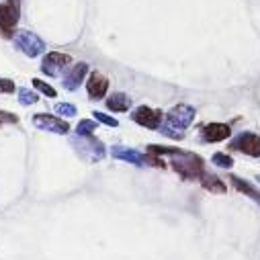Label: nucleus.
Returning a JSON list of instances; mask_svg holds the SVG:
<instances>
[{
    "mask_svg": "<svg viewBox=\"0 0 260 260\" xmlns=\"http://www.w3.org/2000/svg\"><path fill=\"white\" fill-rule=\"evenodd\" d=\"M148 152L154 156H170L172 158V168L184 178V180H197L203 174V160L192 154V152H182L176 148H166V146H148Z\"/></svg>",
    "mask_w": 260,
    "mask_h": 260,
    "instance_id": "obj_1",
    "label": "nucleus"
},
{
    "mask_svg": "<svg viewBox=\"0 0 260 260\" xmlns=\"http://www.w3.org/2000/svg\"><path fill=\"white\" fill-rule=\"evenodd\" d=\"M70 144L76 148V152L80 154V158H84L90 164L92 162H101L105 158V146L94 136H76Z\"/></svg>",
    "mask_w": 260,
    "mask_h": 260,
    "instance_id": "obj_2",
    "label": "nucleus"
},
{
    "mask_svg": "<svg viewBox=\"0 0 260 260\" xmlns=\"http://www.w3.org/2000/svg\"><path fill=\"white\" fill-rule=\"evenodd\" d=\"M19 17H21V0H7L5 5H0V35L5 39L13 37Z\"/></svg>",
    "mask_w": 260,
    "mask_h": 260,
    "instance_id": "obj_3",
    "label": "nucleus"
},
{
    "mask_svg": "<svg viewBox=\"0 0 260 260\" xmlns=\"http://www.w3.org/2000/svg\"><path fill=\"white\" fill-rule=\"evenodd\" d=\"M111 156L117 158V160H123V162H129V164H136V166H164V162L158 158V156H146L138 150H129V148H123V146H113L111 150Z\"/></svg>",
    "mask_w": 260,
    "mask_h": 260,
    "instance_id": "obj_4",
    "label": "nucleus"
},
{
    "mask_svg": "<svg viewBox=\"0 0 260 260\" xmlns=\"http://www.w3.org/2000/svg\"><path fill=\"white\" fill-rule=\"evenodd\" d=\"M70 61H72V55H68V53L49 51L41 61V72L49 78H59L63 74V70L68 68Z\"/></svg>",
    "mask_w": 260,
    "mask_h": 260,
    "instance_id": "obj_5",
    "label": "nucleus"
},
{
    "mask_svg": "<svg viewBox=\"0 0 260 260\" xmlns=\"http://www.w3.org/2000/svg\"><path fill=\"white\" fill-rule=\"evenodd\" d=\"M15 45L27 55V57H37L45 51V43L41 37H37L31 31H19L15 33Z\"/></svg>",
    "mask_w": 260,
    "mask_h": 260,
    "instance_id": "obj_6",
    "label": "nucleus"
},
{
    "mask_svg": "<svg viewBox=\"0 0 260 260\" xmlns=\"http://www.w3.org/2000/svg\"><path fill=\"white\" fill-rule=\"evenodd\" d=\"M33 125L39 132H49V134H57V136H66L70 132V125L63 119H57V117L45 115V113L33 115Z\"/></svg>",
    "mask_w": 260,
    "mask_h": 260,
    "instance_id": "obj_7",
    "label": "nucleus"
},
{
    "mask_svg": "<svg viewBox=\"0 0 260 260\" xmlns=\"http://www.w3.org/2000/svg\"><path fill=\"white\" fill-rule=\"evenodd\" d=\"M230 146H232L234 150H238V152H244V154L252 156V158H260V138H258L256 134L244 132V134H240L238 138H234Z\"/></svg>",
    "mask_w": 260,
    "mask_h": 260,
    "instance_id": "obj_8",
    "label": "nucleus"
},
{
    "mask_svg": "<svg viewBox=\"0 0 260 260\" xmlns=\"http://www.w3.org/2000/svg\"><path fill=\"white\" fill-rule=\"evenodd\" d=\"M132 119H134L138 125L146 127V129H160V125H162V113H160V111H154V109H150V107H146V105L138 107V109L132 113Z\"/></svg>",
    "mask_w": 260,
    "mask_h": 260,
    "instance_id": "obj_9",
    "label": "nucleus"
},
{
    "mask_svg": "<svg viewBox=\"0 0 260 260\" xmlns=\"http://www.w3.org/2000/svg\"><path fill=\"white\" fill-rule=\"evenodd\" d=\"M192 121H194V109L188 105H176L166 115V123H170L176 129H186Z\"/></svg>",
    "mask_w": 260,
    "mask_h": 260,
    "instance_id": "obj_10",
    "label": "nucleus"
},
{
    "mask_svg": "<svg viewBox=\"0 0 260 260\" xmlns=\"http://www.w3.org/2000/svg\"><path fill=\"white\" fill-rule=\"evenodd\" d=\"M230 134H232V127L225 125V123H209V125L203 127V132H201L203 142H207V144L223 142V140L230 138Z\"/></svg>",
    "mask_w": 260,
    "mask_h": 260,
    "instance_id": "obj_11",
    "label": "nucleus"
},
{
    "mask_svg": "<svg viewBox=\"0 0 260 260\" xmlns=\"http://www.w3.org/2000/svg\"><path fill=\"white\" fill-rule=\"evenodd\" d=\"M86 72H88V63H86V61H80V63H76V66H72L70 72L63 76V82H61L63 88L70 90V92L78 90V88H80V82H82L84 76H86Z\"/></svg>",
    "mask_w": 260,
    "mask_h": 260,
    "instance_id": "obj_12",
    "label": "nucleus"
},
{
    "mask_svg": "<svg viewBox=\"0 0 260 260\" xmlns=\"http://www.w3.org/2000/svg\"><path fill=\"white\" fill-rule=\"evenodd\" d=\"M107 90H109V80H107L103 74L92 72L90 78H88V82H86V92H88V96L99 101V99H103V96L107 94Z\"/></svg>",
    "mask_w": 260,
    "mask_h": 260,
    "instance_id": "obj_13",
    "label": "nucleus"
},
{
    "mask_svg": "<svg viewBox=\"0 0 260 260\" xmlns=\"http://www.w3.org/2000/svg\"><path fill=\"white\" fill-rule=\"evenodd\" d=\"M129 107H132V99L123 92H113L107 99V109L113 113H125V111H129Z\"/></svg>",
    "mask_w": 260,
    "mask_h": 260,
    "instance_id": "obj_14",
    "label": "nucleus"
},
{
    "mask_svg": "<svg viewBox=\"0 0 260 260\" xmlns=\"http://www.w3.org/2000/svg\"><path fill=\"white\" fill-rule=\"evenodd\" d=\"M201 184H203V188L205 190H211V192H225L228 188H225V184H223V180L221 178H217L215 174H211V172H203L201 174Z\"/></svg>",
    "mask_w": 260,
    "mask_h": 260,
    "instance_id": "obj_15",
    "label": "nucleus"
},
{
    "mask_svg": "<svg viewBox=\"0 0 260 260\" xmlns=\"http://www.w3.org/2000/svg\"><path fill=\"white\" fill-rule=\"evenodd\" d=\"M230 180H232V184L240 190V192H244V194H248L250 199H254L256 203H260V192L252 186V184H248L246 180H242V178H238V176H230Z\"/></svg>",
    "mask_w": 260,
    "mask_h": 260,
    "instance_id": "obj_16",
    "label": "nucleus"
},
{
    "mask_svg": "<svg viewBox=\"0 0 260 260\" xmlns=\"http://www.w3.org/2000/svg\"><path fill=\"white\" fill-rule=\"evenodd\" d=\"M96 132V121L92 119H82L76 125V136H92Z\"/></svg>",
    "mask_w": 260,
    "mask_h": 260,
    "instance_id": "obj_17",
    "label": "nucleus"
},
{
    "mask_svg": "<svg viewBox=\"0 0 260 260\" xmlns=\"http://www.w3.org/2000/svg\"><path fill=\"white\" fill-rule=\"evenodd\" d=\"M39 101V96H37V92H33V90H29V88H21L19 90V103L23 105V107H29V105H35Z\"/></svg>",
    "mask_w": 260,
    "mask_h": 260,
    "instance_id": "obj_18",
    "label": "nucleus"
},
{
    "mask_svg": "<svg viewBox=\"0 0 260 260\" xmlns=\"http://www.w3.org/2000/svg\"><path fill=\"white\" fill-rule=\"evenodd\" d=\"M160 134H164V136H168V138H172V140H182V138H184L182 129H176V127H172V125L166 123V121L160 125Z\"/></svg>",
    "mask_w": 260,
    "mask_h": 260,
    "instance_id": "obj_19",
    "label": "nucleus"
},
{
    "mask_svg": "<svg viewBox=\"0 0 260 260\" xmlns=\"http://www.w3.org/2000/svg\"><path fill=\"white\" fill-rule=\"evenodd\" d=\"M211 162H213L215 166H219V168H232V166H234V160H232V156H228V154H221V152L213 154V156H211Z\"/></svg>",
    "mask_w": 260,
    "mask_h": 260,
    "instance_id": "obj_20",
    "label": "nucleus"
},
{
    "mask_svg": "<svg viewBox=\"0 0 260 260\" xmlns=\"http://www.w3.org/2000/svg\"><path fill=\"white\" fill-rule=\"evenodd\" d=\"M31 82H33V86H35V88H37V90H39V92H43V94H45V96H51V99H53V96H55V94H57V92H55V88H53V86H49V84H47V82H43V80H39V78H33V80H31Z\"/></svg>",
    "mask_w": 260,
    "mask_h": 260,
    "instance_id": "obj_21",
    "label": "nucleus"
},
{
    "mask_svg": "<svg viewBox=\"0 0 260 260\" xmlns=\"http://www.w3.org/2000/svg\"><path fill=\"white\" fill-rule=\"evenodd\" d=\"M53 111H55L57 115H63V117H74V115H76V107L70 105V103H57V105L53 107Z\"/></svg>",
    "mask_w": 260,
    "mask_h": 260,
    "instance_id": "obj_22",
    "label": "nucleus"
},
{
    "mask_svg": "<svg viewBox=\"0 0 260 260\" xmlns=\"http://www.w3.org/2000/svg\"><path fill=\"white\" fill-rule=\"evenodd\" d=\"M92 115H94V121L105 123V125H109V127H117V125H119V121H117L115 117H109V115H105V113H101V111H94Z\"/></svg>",
    "mask_w": 260,
    "mask_h": 260,
    "instance_id": "obj_23",
    "label": "nucleus"
},
{
    "mask_svg": "<svg viewBox=\"0 0 260 260\" xmlns=\"http://www.w3.org/2000/svg\"><path fill=\"white\" fill-rule=\"evenodd\" d=\"M15 82L9 78H0V94H13L15 92Z\"/></svg>",
    "mask_w": 260,
    "mask_h": 260,
    "instance_id": "obj_24",
    "label": "nucleus"
},
{
    "mask_svg": "<svg viewBox=\"0 0 260 260\" xmlns=\"http://www.w3.org/2000/svg\"><path fill=\"white\" fill-rule=\"evenodd\" d=\"M19 119L11 113H5V111H0V123H17Z\"/></svg>",
    "mask_w": 260,
    "mask_h": 260,
    "instance_id": "obj_25",
    "label": "nucleus"
},
{
    "mask_svg": "<svg viewBox=\"0 0 260 260\" xmlns=\"http://www.w3.org/2000/svg\"><path fill=\"white\" fill-rule=\"evenodd\" d=\"M258 180H260V176H258Z\"/></svg>",
    "mask_w": 260,
    "mask_h": 260,
    "instance_id": "obj_26",
    "label": "nucleus"
}]
</instances>
